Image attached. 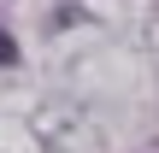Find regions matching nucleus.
Instances as JSON below:
<instances>
[{"label": "nucleus", "mask_w": 159, "mask_h": 153, "mask_svg": "<svg viewBox=\"0 0 159 153\" xmlns=\"http://www.w3.org/2000/svg\"><path fill=\"white\" fill-rule=\"evenodd\" d=\"M12 59H18V53H12V41H0V65H12Z\"/></svg>", "instance_id": "nucleus-1"}]
</instances>
